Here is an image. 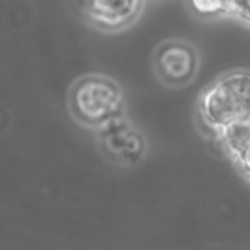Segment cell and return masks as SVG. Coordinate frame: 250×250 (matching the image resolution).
I'll list each match as a JSON object with an SVG mask.
<instances>
[{"mask_svg": "<svg viewBox=\"0 0 250 250\" xmlns=\"http://www.w3.org/2000/svg\"><path fill=\"white\" fill-rule=\"evenodd\" d=\"M144 7L142 1H86L81 4L82 15L92 22L95 26H100L107 31H116L130 25L139 15Z\"/></svg>", "mask_w": 250, "mask_h": 250, "instance_id": "5b68a950", "label": "cell"}, {"mask_svg": "<svg viewBox=\"0 0 250 250\" xmlns=\"http://www.w3.org/2000/svg\"><path fill=\"white\" fill-rule=\"evenodd\" d=\"M198 113L215 135L250 120V72L233 70L212 82L199 97Z\"/></svg>", "mask_w": 250, "mask_h": 250, "instance_id": "6da1fadb", "label": "cell"}, {"mask_svg": "<svg viewBox=\"0 0 250 250\" xmlns=\"http://www.w3.org/2000/svg\"><path fill=\"white\" fill-rule=\"evenodd\" d=\"M229 157L233 160V163L236 164L239 171L245 176V179L250 182V136Z\"/></svg>", "mask_w": 250, "mask_h": 250, "instance_id": "52a82bcc", "label": "cell"}, {"mask_svg": "<svg viewBox=\"0 0 250 250\" xmlns=\"http://www.w3.org/2000/svg\"><path fill=\"white\" fill-rule=\"evenodd\" d=\"M154 69L160 81L168 86L189 85L199 69V53L189 41H164L154 53Z\"/></svg>", "mask_w": 250, "mask_h": 250, "instance_id": "3957f363", "label": "cell"}, {"mask_svg": "<svg viewBox=\"0 0 250 250\" xmlns=\"http://www.w3.org/2000/svg\"><path fill=\"white\" fill-rule=\"evenodd\" d=\"M231 16L250 25V1H233Z\"/></svg>", "mask_w": 250, "mask_h": 250, "instance_id": "ba28073f", "label": "cell"}, {"mask_svg": "<svg viewBox=\"0 0 250 250\" xmlns=\"http://www.w3.org/2000/svg\"><path fill=\"white\" fill-rule=\"evenodd\" d=\"M69 107L76 120L98 129L111 119L122 116V89L107 76L86 75L72 85Z\"/></svg>", "mask_w": 250, "mask_h": 250, "instance_id": "7a4b0ae2", "label": "cell"}, {"mask_svg": "<svg viewBox=\"0 0 250 250\" xmlns=\"http://www.w3.org/2000/svg\"><path fill=\"white\" fill-rule=\"evenodd\" d=\"M98 141L104 154L122 166H136L146 154L144 135L123 116L100 126Z\"/></svg>", "mask_w": 250, "mask_h": 250, "instance_id": "277c9868", "label": "cell"}, {"mask_svg": "<svg viewBox=\"0 0 250 250\" xmlns=\"http://www.w3.org/2000/svg\"><path fill=\"white\" fill-rule=\"evenodd\" d=\"M189 7L192 12L199 16V18H217V16H231L233 12V1H220V0H212V1H190Z\"/></svg>", "mask_w": 250, "mask_h": 250, "instance_id": "8992f818", "label": "cell"}]
</instances>
